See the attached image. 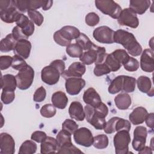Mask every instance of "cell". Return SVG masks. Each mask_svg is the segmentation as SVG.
<instances>
[{
  "instance_id": "obj_1",
  "label": "cell",
  "mask_w": 154,
  "mask_h": 154,
  "mask_svg": "<svg viewBox=\"0 0 154 154\" xmlns=\"http://www.w3.org/2000/svg\"><path fill=\"white\" fill-rule=\"evenodd\" d=\"M114 42L122 45L132 56L137 57L142 53V47L134 34L123 29H118L114 32Z\"/></svg>"
},
{
  "instance_id": "obj_2",
  "label": "cell",
  "mask_w": 154,
  "mask_h": 154,
  "mask_svg": "<svg viewBox=\"0 0 154 154\" xmlns=\"http://www.w3.org/2000/svg\"><path fill=\"white\" fill-rule=\"evenodd\" d=\"M85 116L87 121L95 129H103L105 125V117L108 114V108L103 102L96 108L87 105L84 107Z\"/></svg>"
},
{
  "instance_id": "obj_3",
  "label": "cell",
  "mask_w": 154,
  "mask_h": 154,
  "mask_svg": "<svg viewBox=\"0 0 154 154\" xmlns=\"http://www.w3.org/2000/svg\"><path fill=\"white\" fill-rule=\"evenodd\" d=\"M79 30L73 26L67 25L62 27L54 34V40L61 46H67L72 40L76 39L80 35Z\"/></svg>"
},
{
  "instance_id": "obj_4",
  "label": "cell",
  "mask_w": 154,
  "mask_h": 154,
  "mask_svg": "<svg viewBox=\"0 0 154 154\" xmlns=\"http://www.w3.org/2000/svg\"><path fill=\"white\" fill-rule=\"evenodd\" d=\"M95 5L100 11L113 19H117L122 11L121 7L111 0H96Z\"/></svg>"
},
{
  "instance_id": "obj_5",
  "label": "cell",
  "mask_w": 154,
  "mask_h": 154,
  "mask_svg": "<svg viewBox=\"0 0 154 154\" xmlns=\"http://www.w3.org/2000/svg\"><path fill=\"white\" fill-rule=\"evenodd\" d=\"M17 87L20 90H26L31 87L34 78V70L29 65L20 70L15 76Z\"/></svg>"
},
{
  "instance_id": "obj_6",
  "label": "cell",
  "mask_w": 154,
  "mask_h": 154,
  "mask_svg": "<svg viewBox=\"0 0 154 154\" xmlns=\"http://www.w3.org/2000/svg\"><path fill=\"white\" fill-rule=\"evenodd\" d=\"M129 132L126 130H121L117 131L114 135L113 142L116 153L126 154L129 153V144L131 141Z\"/></svg>"
},
{
  "instance_id": "obj_7",
  "label": "cell",
  "mask_w": 154,
  "mask_h": 154,
  "mask_svg": "<svg viewBox=\"0 0 154 154\" xmlns=\"http://www.w3.org/2000/svg\"><path fill=\"white\" fill-rule=\"evenodd\" d=\"M131 128V125L129 121L119 117H113L106 122L103 129L106 134H109L121 130L129 131Z\"/></svg>"
},
{
  "instance_id": "obj_8",
  "label": "cell",
  "mask_w": 154,
  "mask_h": 154,
  "mask_svg": "<svg viewBox=\"0 0 154 154\" xmlns=\"http://www.w3.org/2000/svg\"><path fill=\"white\" fill-rule=\"evenodd\" d=\"M114 31L107 26H101L96 28L93 32L94 39L100 43L112 44L114 43Z\"/></svg>"
},
{
  "instance_id": "obj_9",
  "label": "cell",
  "mask_w": 154,
  "mask_h": 154,
  "mask_svg": "<svg viewBox=\"0 0 154 154\" xmlns=\"http://www.w3.org/2000/svg\"><path fill=\"white\" fill-rule=\"evenodd\" d=\"M117 22L120 25L127 26L132 28H137L139 25L137 14L129 8L122 10L117 19Z\"/></svg>"
},
{
  "instance_id": "obj_10",
  "label": "cell",
  "mask_w": 154,
  "mask_h": 154,
  "mask_svg": "<svg viewBox=\"0 0 154 154\" xmlns=\"http://www.w3.org/2000/svg\"><path fill=\"white\" fill-rule=\"evenodd\" d=\"M73 139L77 144L88 147L93 145L94 137L89 129L82 127L73 133Z\"/></svg>"
},
{
  "instance_id": "obj_11",
  "label": "cell",
  "mask_w": 154,
  "mask_h": 154,
  "mask_svg": "<svg viewBox=\"0 0 154 154\" xmlns=\"http://www.w3.org/2000/svg\"><path fill=\"white\" fill-rule=\"evenodd\" d=\"M45 2L44 0H13L12 3L20 12L25 13L28 10H36L42 7Z\"/></svg>"
},
{
  "instance_id": "obj_12",
  "label": "cell",
  "mask_w": 154,
  "mask_h": 154,
  "mask_svg": "<svg viewBox=\"0 0 154 154\" xmlns=\"http://www.w3.org/2000/svg\"><path fill=\"white\" fill-rule=\"evenodd\" d=\"M147 131L146 127L138 126L134 131V138L132 141V147L137 152L140 151L146 144Z\"/></svg>"
},
{
  "instance_id": "obj_13",
  "label": "cell",
  "mask_w": 154,
  "mask_h": 154,
  "mask_svg": "<svg viewBox=\"0 0 154 154\" xmlns=\"http://www.w3.org/2000/svg\"><path fill=\"white\" fill-rule=\"evenodd\" d=\"M61 74L60 72L54 66H45L41 71V79L46 84L54 85L57 84L60 79Z\"/></svg>"
},
{
  "instance_id": "obj_14",
  "label": "cell",
  "mask_w": 154,
  "mask_h": 154,
  "mask_svg": "<svg viewBox=\"0 0 154 154\" xmlns=\"http://www.w3.org/2000/svg\"><path fill=\"white\" fill-rule=\"evenodd\" d=\"M85 85V81L81 78L72 77L66 79V91L70 95L78 94Z\"/></svg>"
},
{
  "instance_id": "obj_15",
  "label": "cell",
  "mask_w": 154,
  "mask_h": 154,
  "mask_svg": "<svg viewBox=\"0 0 154 154\" xmlns=\"http://www.w3.org/2000/svg\"><path fill=\"white\" fill-rule=\"evenodd\" d=\"M0 149L1 154H13L15 152V141L8 133L0 134Z\"/></svg>"
},
{
  "instance_id": "obj_16",
  "label": "cell",
  "mask_w": 154,
  "mask_h": 154,
  "mask_svg": "<svg viewBox=\"0 0 154 154\" xmlns=\"http://www.w3.org/2000/svg\"><path fill=\"white\" fill-rule=\"evenodd\" d=\"M140 67L144 72H152L154 70L153 51L150 49H144L140 58Z\"/></svg>"
},
{
  "instance_id": "obj_17",
  "label": "cell",
  "mask_w": 154,
  "mask_h": 154,
  "mask_svg": "<svg viewBox=\"0 0 154 154\" xmlns=\"http://www.w3.org/2000/svg\"><path fill=\"white\" fill-rule=\"evenodd\" d=\"M85 64L81 62H74L69 66L67 70H64L61 76L65 79L72 77L80 78L85 73Z\"/></svg>"
},
{
  "instance_id": "obj_18",
  "label": "cell",
  "mask_w": 154,
  "mask_h": 154,
  "mask_svg": "<svg viewBox=\"0 0 154 154\" xmlns=\"http://www.w3.org/2000/svg\"><path fill=\"white\" fill-rule=\"evenodd\" d=\"M21 13L13 4L11 1V5L8 8L0 10V17L1 20L7 23L16 22L19 19Z\"/></svg>"
},
{
  "instance_id": "obj_19",
  "label": "cell",
  "mask_w": 154,
  "mask_h": 154,
  "mask_svg": "<svg viewBox=\"0 0 154 154\" xmlns=\"http://www.w3.org/2000/svg\"><path fill=\"white\" fill-rule=\"evenodd\" d=\"M83 100L87 105L93 108L97 107L102 102L99 93L92 87L88 88L84 91Z\"/></svg>"
},
{
  "instance_id": "obj_20",
  "label": "cell",
  "mask_w": 154,
  "mask_h": 154,
  "mask_svg": "<svg viewBox=\"0 0 154 154\" xmlns=\"http://www.w3.org/2000/svg\"><path fill=\"white\" fill-rule=\"evenodd\" d=\"M31 49V42L26 39H23L17 42L14 52L23 59H27L30 55Z\"/></svg>"
},
{
  "instance_id": "obj_21",
  "label": "cell",
  "mask_w": 154,
  "mask_h": 154,
  "mask_svg": "<svg viewBox=\"0 0 154 154\" xmlns=\"http://www.w3.org/2000/svg\"><path fill=\"white\" fill-rule=\"evenodd\" d=\"M69 114L71 119L77 121H82L85 116L82 104L78 101L72 102L69 108Z\"/></svg>"
},
{
  "instance_id": "obj_22",
  "label": "cell",
  "mask_w": 154,
  "mask_h": 154,
  "mask_svg": "<svg viewBox=\"0 0 154 154\" xmlns=\"http://www.w3.org/2000/svg\"><path fill=\"white\" fill-rule=\"evenodd\" d=\"M147 109L143 106H138L134 109L132 112L129 114V119L130 122L134 125H138L142 124L147 116L148 115Z\"/></svg>"
},
{
  "instance_id": "obj_23",
  "label": "cell",
  "mask_w": 154,
  "mask_h": 154,
  "mask_svg": "<svg viewBox=\"0 0 154 154\" xmlns=\"http://www.w3.org/2000/svg\"><path fill=\"white\" fill-rule=\"evenodd\" d=\"M138 90L143 93H146L149 96H153V88L152 86L150 79L146 76H140L136 81Z\"/></svg>"
},
{
  "instance_id": "obj_24",
  "label": "cell",
  "mask_w": 154,
  "mask_h": 154,
  "mask_svg": "<svg viewBox=\"0 0 154 154\" xmlns=\"http://www.w3.org/2000/svg\"><path fill=\"white\" fill-rule=\"evenodd\" d=\"M58 149V144L56 138L51 137H47L41 143L40 153L43 154L55 153Z\"/></svg>"
},
{
  "instance_id": "obj_25",
  "label": "cell",
  "mask_w": 154,
  "mask_h": 154,
  "mask_svg": "<svg viewBox=\"0 0 154 154\" xmlns=\"http://www.w3.org/2000/svg\"><path fill=\"white\" fill-rule=\"evenodd\" d=\"M150 5L149 0H131L129 1V8L136 14H144Z\"/></svg>"
},
{
  "instance_id": "obj_26",
  "label": "cell",
  "mask_w": 154,
  "mask_h": 154,
  "mask_svg": "<svg viewBox=\"0 0 154 154\" xmlns=\"http://www.w3.org/2000/svg\"><path fill=\"white\" fill-rule=\"evenodd\" d=\"M51 101L52 105L58 109H64L68 103V97L65 93L61 91H58L53 93Z\"/></svg>"
},
{
  "instance_id": "obj_27",
  "label": "cell",
  "mask_w": 154,
  "mask_h": 154,
  "mask_svg": "<svg viewBox=\"0 0 154 154\" xmlns=\"http://www.w3.org/2000/svg\"><path fill=\"white\" fill-rule=\"evenodd\" d=\"M97 46H98L94 45L91 49L83 52L82 55L79 58V60L82 63L85 65H90L94 63H95L97 57Z\"/></svg>"
},
{
  "instance_id": "obj_28",
  "label": "cell",
  "mask_w": 154,
  "mask_h": 154,
  "mask_svg": "<svg viewBox=\"0 0 154 154\" xmlns=\"http://www.w3.org/2000/svg\"><path fill=\"white\" fill-rule=\"evenodd\" d=\"M114 102L117 108L121 110H125L129 108L132 103L130 95L126 93L119 94L114 98Z\"/></svg>"
},
{
  "instance_id": "obj_29",
  "label": "cell",
  "mask_w": 154,
  "mask_h": 154,
  "mask_svg": "<svg viewBox=\"0 0 154 154\" xmlns=\"http://www.w3.org/2000/svg\"><path fill=\"white\" fill-rule=\"evenodd\" d=\"M1 89L15 91L17 87V82L16 78L11 74H6L2 75L1 78Z\"/></svg>"
},
{
  "instance_id": "obj_30",
  "label": "cell",
  "mask_w": 154,
  "mask_h": 154,
  "mask_svg": "<svg viewBox=\"0 0 154 154\" xmlns=\"http://www.w3.org/2000/svg\"><path fill=\"white\" fill-rule=\"evenodd\" d=\"M17 41L14 39L13 34H9L0 42V51L3 52H7L14 51Z\"/></svg>"
},
{
  "instance_id": "obj_31",
  "label": "cell",
  "mask_w": 154,
  "mask_h": 154,
  "mask_svg": "<svg viewBox=\"0 0 154 154\" xmlns=\"http://www.w3.org/2000/svg\"><path fill=\"white\" fill-rule=\"evenodd\" d=\"M123 83V75H119L116 77L111 82L108 87V92L114 94L122 90Z\"/></svg>"
},
{
  "instance_id": "obj_32",
  "label": "cell",
  "mask_w": 154,
  "mask_h": 154,
  "mask_svg": "<svg viewBox=\"0 0 154 154\" xmlns=\"http://www.w3.org/2000/svg\"><path fill=\"white\" fill-rule=\"evenodd\" d=\"M37 146L32 140H26L20 146L19 153L20 154H32L36 152Z\"/></svg>"
},
{
  "instance_id": "obj_33",
  "label": "cell",
  "mask_w": 154,
  "mask_h": 154,
  "mask_svg": "<svg viewBox=\"0 0 154 154\" xmlns=\"http://www.w3.org/2000/svg\"><path fill=\"white\" fill-rule=\"evenodd\" d=\"M104 63L110 69L111 72H116L120 69L122 64L119 60L111 54H107Z\"/></svg>"
},
{
  "instance_id": "obj_34",
  "label": "cell",
  "mask_w": 154,
  "mask_h": 154,
  "mask_svg": "<svg viewBox=\"0 0 154 154\" xmlns=\"http://www.w3.org/2000/svg\"><path fill=\"white\" fill-rule=\"evenodd\" d=\"M136 79L135 78L123 75V83L122 91L125 93H132L135 89Z\"/></svg>"
},
{
  "instance_id": "obj_35",
  "label": "cell",
  "mask_w": 154,
  "mask_h": 154,
  "mask_svg": "<svg viewBox=\"0 0 154 154\" xmlns=\"http://www.w3.org/2000/svg\"><path fill=\"white\" fill-rule=\"evenodd\" d=\"M66 51L72 58H80L83 54V49L78 43L70 44L66 47Z\"/></svg>"
},
{
  "instance_id": "obj_36",
  "label": "cell",
  "mask_w": 154,
  "mask_h": 154,
  "mask_svg": "<svg viewBox=\"0 0 154 154\" xmlns=\"http://www.w3.org/2000/svg\"><path fill=\"white\" fill-rule=\"evenodd\" d=\"M108 138L107 135L104 134H100L94 137L93 146L97 149H103L108 146Z\"/></svg>"
},
{
  "instance_id": "obj_37",
  "label": "cell",
  "mask_w": 154,
  "mask_h": 154,
  "mask_svg": "<svg viewBox=\"0 0 154 154\" xmlns=\"http://www.w3.org/2000/svg\"><path fill=\"white\" fill-rule=\"evenodd\" d=\"M76 43L79 44L84 51L89 50L94 45L90 40V38L84 33L80 34L79 36L76 39Z\"/></svg>"
},
{
  "instance_id": "obj_38",
  "label": "cell",
  "mask_w": 154,
  "mask_h": 154,
  "mask_svg": "<svg viewBox=\"0 0 154 154\" xmlns=\"http://www.w3.org/2000/svg\"><path fill=\"white\" fill-rule=\"evenodd\" d=\"M58 153H82L78 147L75 146L72 143H68L63 144L57 150Z\"/></svg>"
},
{
  "instance_id": "obj_39",
  "label": "cell",
  "mask_w": 154,
  "mask_h": 154,
  "mask_svg": "<svg viewBox=\"0 0 154 154\" xmlns=\"http://www.w3.org/2000/svg\"><path fill=\"white\" fill-rule=\"evenodd\" d=\"M56 140L57 141L58 149L63 144L72 142L71 134H70L69 132L62 129L57 135Z\"/></svg>"
},
{
  "instance_id": "obj_40",
  "label": "cell",
  "mask_w": 154,
  "mask_h": 154,
  "mask_svg": "<svg viewBox=\"0 0 154 154\" xmlns=\"http://www.w3.org/2000/svg\"><path fill=\"white\" fill-rule=\"evenodd\" d=\"M56 108L52 105L50 103L44 105L40 109V114L46 118H51L54 117L56 114Z\"/></svg>"
},
{
  "instance_id": "obj_41",
  "label": "cell",
  "mask_w": 154,
  "mask_h": 154,
  "mask_svg": "<svg viewBox=\"0 0 154 154\" xmlns=\"http://www.w3.org/2000/svg\"><path fill=\"white\" fill-rule=\"evenodd\" d=\"M29 17L30 18L31 20L36 25L41 26L43 22L44 17L43 15L37 10H31L27 11Z\"/></svg>"
},
{
  "instance_id": "obj_42",
  "label": "cell",
  "mask_w": 154,
  "mask_h": 154,
  "mask_svg": "<svg viewBox=\"0 0 154 154\" xmlns=\"http://www.w3.org/2000/svg\"><path fill=\"white\" fill-rule=\"evenodd\" d=\"M78 129V124L72 119H66L62 124V129L72 135Z\"/></svg>"
},
{
  "instance_id": "obj_43",
  "label": "cell",
  "mask_w": 154,
  "mask_h": 154,
  "mask_svg": "<svg viewBox=\"0 0 154 154\" xmlns=\"http://www.w3.org/2000/svg\"><path fill=\"white\" fill-rule=\"evenodd\" d=\"M112 54L119 60V61L123 65L130 57L128 52L124 49H116L112 52Z\"/></svg>"
},
{
  "instance_id": "obj_44",
  "label": "cell",
  "mask_w": 154,
  "mask_h": 154,
  "mask_svg": "<svg viewBox=\"0 0 154 154\" xmlns=\"http://www.w3.org/2000/svg\"><path fill=\"white\" fill-rule=\"evenodd\" d=\"M24 60L25 59H23V58L15 54L13 57V61H12V64H11L12 68L14 70L19 71L20 70L25 67L28 64H26V61Z\"/></svg>"
},
{
  "instance_id": "obj_45",
  "label": "cell",
  "mask_w": 154,
  "mask_h": 154,
  "mask_svg": "<svg viewBox=\"0 0 154 154\" xmlns=\"http://www.w3.org/2000/svg\"><path fill=\"white\" fill-rule=\"evenodd\" d=\"M123 66L125 70L129 72H135L138 69L140 64L136 58L130 57L128 60Z\"/></svg>"
},
{
  "instance_id": "obj_46",
  "label": "cell",
  "mask_w": 154,
  "mask_h": 154,
  "mask_svg": "<svg viewBox=\"0 0 154 154\" xmlns=\"http://www.w3.org/2000/svg\"><path fill=\"white\" fill-rule=\"evenodd\" d=\"M15 98V93L14 91L2 90L1 93V101L3 103L7 105L11 103Z\"/></svg>"
},
{
  "instance_id": "obj_47",
  "label": "cell",
  "mask_w": 154,
  "mask_h": 154,
  "mask_svg": "<svg viewBox=\"0 0 154 154\" xmlns=\"http://www.w3.org/2000/svg\"><path fill=\"white\" fill-rule=\"evenodd\" d=\"M94 74L96 76H100L108 74L111 72L110 69L107 65L103 62L100 64H96L94 69Z\"/></svg>"
},
{
  "instance_id": "obj_48",
  "label": "cell",
  "mask_w": 154,
  "mask_h": 154,
  "mask_svg": "<svg viewBox=\"0 0 154 154\" xmlns=\"http://www.w3.org/2000/svg\"><path fill=\"white\" fill-rule=\"evenodd\" d=\"M100 20L99 16L94 12H91L88 13L85 17V21L87 25L90 26H96Z\"/></svg>"
},
{
  "instance_id": "obj_49",
  "label": "cell",
  "mask_w": 154,
  "mask_h": 154,
  "mask_svg": "<svg viewBox=\"0 0 154 154\" xmlns=\"http://www.w3.org/2000/svg\"><path fill=\"white\" fill-rule=\"evenodd\" d=\"M46 96V91L43 86H41L35 90L33 96V100L35 102H41L45 99Z\"/></svg>"
},
{
  "instance_id": "obj_50",
  "label": "cell",
  "mask_w": 154,
  "mask_h": 154,
  "mask_svg": "<svg viewBox=\"0 0 154 154\" xmlns=\"http://www.w3.org/2000/svg\"><path fill=\"white\" fill-rule=\"evenodd\" d=\"M13 57L8 55H2L0 57V68L1 70H6L11 66Z\"/></svg>"
},
{
  "instance_id": "obj_51",
  "label": "cell",
  "mask_w": 154,
  "mask_h": 154,
  "mask_svg": "<svg viewBox=\"0 0 154 154\" xmlns=\"http://www.w3.org/2000/svg\"><path fill=\"white\" fill-rule=\"evenodd\" d=\"M47 137V135L46 134L43 132V131H37L34 132L31 136V138L32 140L37 142V143H42L43 142Z\"/></svg>"
},
{
  "instance_id": "obj_52",
  "label": "cell",
  "mask_w": 154,
  "mask_h": 154,
  "mask_svg": "<svg viewBox=\"0 0 154 154\" xmlns=\"http://www.w3.org/2000/svg\"><path fill=\"white\" fill-rule=\"evenodd\" d=\"M11 34H13V37L17 42L19 40H23V39L27 40V38H28V37H26L22 32L21 28L17 26H16L13 28Z\"/></svg>"
},
{
  "instance_id": "obj_53",
  "label": "cell",
  "mask_w": 154,
  "mask_h": 154,
  "mask_svg": "<svg viewBox=\"0 0 154 154\" xmlns=\"http://www.w3.org/2000/svg\"><path fill=\"white\" fill-rule=\"evenodd\" d=\"M30 22H31V20H29L26 16L21 13L19 19L17 20V21L16 23V26H19L21 29H23L28 25Z\"/></svg>"
},
{
  "instance_id": "obj_54",
  "label": "cell",
  "mask_w": 154,
  "mask_h": 154,
  "mask_svg": "<svg viewBox=\"0 0 154 154\" xmlns=\"http://www.w3.org/2000/svg\"><path fill=\"white\" fill-rule=\"evenodd\" d=\"M50 65L55 67L60 72L61 75L65 70V63L64 61L61 60H54L51 63Z\"/></svg>"
},
{
  "instance_id": "obj_55",
  "label": "cell",
  "mask_w": 154,
  "mask_h": 154,
  "mask_svg": "<svg viewBox=\"0 0 154 154\" xmlns=\"http://www.w3.org/2000/svg\"><path fill=\"white\" fill-rule=\"evenodd\" d=\"M153 115L154 114L153 112L148 114L144 120L146 122V125L152 129H153Z\"/></svg>"
},
{
  "instance_id": "obj_56",
  "label": "cell",
  "mask_w": 154,
  "mask_h": 154,
  "mask_svg": "<svg viewBox=\"0 0 154 154\" xmlns=\"http://www.w3.org/2000/svg\"><path fill=\"white\" fill-rule=\"evenodd\" d=\"M11 5L10 0H1L0 1V10L5 9Z\"/></svg>"
},
{
  "instance_id": "obj_57",
  "label": "cell",
  "mask_w": 154,
  "mask_h": 154,
  "mask_svg": "<svg viewBox=\"0 0 154 154\" xmlns=\"http://www.w3.org/2000/svg\"><path fill=\"white\" fill-rule=\"evenodd\" d=\"M52 4H53L52 1H45V2L43 6L42 7V8L44 11L48 10L49 9L51 8Z\"/></svg>"
},
{
  "instance_id": "obj_58",
  "label": "cell",
  "mask_w": 154,
  "mask_h": 154,
  "mask_svg": "<svg viewBox=\"0 0 154 154\" xmlns=\"http://www.w3.org/2000/svg\"><path fill=\"white\" fill-rule=\"evenodd\" d=\"M139 153L144 154V153H147V154H151L152 153V149L148 146H144L140 151L138 152Z\"/></svg>"
}]
</instances>
